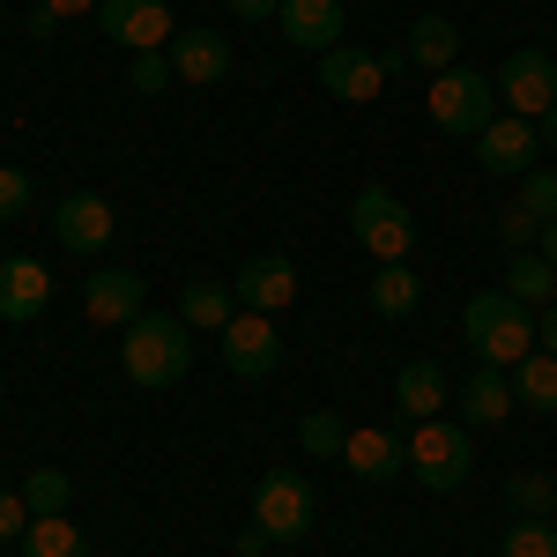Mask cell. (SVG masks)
<instances>
[{"label":"cell","mask_w":557,"mask_h":557,"mask_svg":"<svg viewBox=\"0 0 557 557\" xmlns=\"http://www.w3.org/2000/svg\"><path fill=\"white\" fill-rule=\"evenodd\" d=\"M475 469L469 454V424H446V417H431V424L409 431V475L424 483V491H461Z\"/></svg>","instance_id":"4"},{"label":"cell","mask_w":557,"mask_h":557,"mask_svg":"<svg viewBox=\"0 0 557 557\" xmlns=\"http://www.w3.org/2000/svg\"><path fill=\"white\" fill-rule=\"evenodd\" d=\"M535 253H543V260L557 268V223H543V246H535Z\"/></svg>","instance_id":"40"},{"label":"cell","mask_w":557,"mask_h":557,"mask_svg":"<svg viewBox=\"0 0 557 557\" xmlns=\"http://www.w3.org/2000/svg\"><path fill=\"white\" fill-rule=\"evenodd\" d=\"M461 335H469V349L491 372H513L520 357L535 349V312H528L513 290H475V298L461 305Z\"/></svg>","instance_id":"1"},{"label":"cell","mask_w":557,"mask_h":557,"mask_svg":"<svg viewBox=\"0 0 557 557\" xmlns=\"http://www.w3.org/2000/svg\"><path fill=\"white\" fill-rule=\"evenodd\" d=\"M127 83L141 89V97H157V89L172 83V52H134V60H127Z\"/></svg>","instance_id":"33"},{"label":"cell","mask_w":557,"mask_h":557,"mask_svg":"<svg viewBox=\"0 0 557 557\" xmlns=\"http://www.w3.org/2000/svg\"><path fill=\"white\" fill-rule=\"evenodd\" d=\"M498 238H506L513 253H535V246H543V215H528L520 201H513V209H498Z\"/></svg>","instance_id":"31"},{"label":"cell","mask_w":557,"mask_h":557,"mask_svg":"<svg viewBox=\"0 0 557 557\" xmlns=\"http://www.w3.org/2000/svg\"><path fill=\"white\" fill-rule=\"evenodd\" d=\"M215 343H223V364H231L238 380H268V372L283 364V335H275L268 312H231V327H223Z\"/></svg>","instance_id":"10"},{"label":"cell","mask_w":557,"mask_h":557,"mask_svg":"<svg viewBox=\"0 0 557 557\" xmlns=\"http://www.w3.org/2000/svg\"><path fill=\"white\" fill-rule=\"evenodd\" d=\"M349 238H357L372 260H409V246H417V215L401 209V194L364 186V194L349 201Z\"/></svg>","instance_id":"6"},{"label":"cell","mask_w":557,"mask_h":557,"mask_svg":"<svg viewBox=\"0 0 557 557\" xmlns=\"http://www.w3.org/2000/svg\"><path fill=\"white\" fill-rule=\"evenodd\" d=\"M231 290H238V312H268V320H275L283 305L298 298V268H290L283 253H260V260L238 268V283H231Z\"/></svg>","instance_id":"14"},{"label":"cell","mask_w":557,"mask_h":557,"mask_svg":"<svg viewBox=\"0 0 557 557\" xmlns=\"http://www.w3.org/2000/svg\"><path fill=\"white\" fill-rule=\"evenodd\" d=\"M535 134H543V141H550V149H557V104H550V112H543V120H535Z\"/></svg>","instance_id":"41"},{"label":"cell","mask_w":557,"mask_h":557,"mask_svg":"<svg viewBox=\"0 0 557 557\" xmlns=\"http://www.w3.org/2000/svg\"><path fill=\"white\" fill-rule=\"evenodd\" d=\"M506 290H513L520 305H557V268L543 253H513V268H506Z\"/></svg>","instance_id":"26"},{"label":"cell","mask_w":557,"mask_h":557,"mask_svg":"<svg viewBox=\"0 0 557 557\" xmlns=\"http://www.w3.org/2000/svg\"><path fill=\"white\" fill-rule=\"evenodd\" d=\"M231 312H238V290H223V283H201V275H194V283L178 290V320H186V327L223 335V327H231Z\"/></svg>","instance_id":"24"},{"label":"cell","mask_w":557,"mask_h":557,"mask_svg":"<svg viewBox=\"0 0 557 557\" xmlns=\"http://www.w3.org/2000/svg\"><path fill=\"white\" fill-rule=\"evenodd\" d=\"M45 305H52V275H45V260H0V320H38Z\"/></svg>","instance_id":"17"},{"label":"cell","mask_w":557,"mask_h":557,"mask_svg":"<svg viewBox=\"0 0 557 557\" xmlns=\"http://www.w3.org/2000/svg\"><path fill=\"white\" fill-rule=\"evenodd\" d=\"M23 528H30V506H23V491H0V543H23Z\"/></svg>","instance_id":"35"},{"label":"cell","mask_w":557,"mask_h":557,"mask_svg":"<svg viewBox=\"0 0 557 557\" xmlns=\"http://www.w3.org/2000/svg\"><path fill=\"white\" fill-rule=\"evenodd\" d=\"M513 401L535 409V417H557V357L550 349H528L513 364Z\"/></svg>","instance_id":"23"},{"label":"cell","mask_w":557,"mask_h":557,"mask_svg":"<svg viewBox=\"0 0 557 557\" xmlns=\"http://www.w3.org/2000/svg\"><path fill=\"white\" fill-rule=\"evenodd\" d=\"M23 209H30V172L23 164H0V223H15Z\"/></svg>","instance_id":"34"},{"label":"cell","mask_w":557,"mask_h":557,"mask_svg":"<svg viewBox=\"0 0 557 557\" xmlns=\"http://www.w3.org/2000/svg\"><path fill=\"white\" fill-rule=\"evenodd\" d=\"M498 97H506L513 120H543V112L557 104V60H550V52H535V45L506 52V67H498Z\"/></svg>","instance_id":"8"},{"label":"cell","mask_w":557,"mask_h":557,"mask_svg":"<svg viewBox=\"0 0 557 557\" xmlns=\"http://www.w3.org/2000/svg\"><path fill=\"white\" fill-rule=\"evenodd\" d=\"M83 312L97 320V327H127V320L149 312V283H141L134 268H97V275L83 283Z\"/></svg>","instance_id":"12"},{"label":"cell","mask_w":557,"mask_h":557,"mask_svg":"<svg viewBox=\"0 0 557 557\" xmlns=\"http://www.w3.org/2000/svg\"><path fill=\"white\" fill-rule=\"evenodd\" d=\"M52 238H60L67 253H104V246H112V201H104V194H67V201L52 209Z\"/></svg>","instance_id":"13"},{"label":"cell","mask_w":557,"mask_h":557,"mask_svg":"<svg viewBox=\"0 0 557 557\" xmlns=\"http://www.w3.org/2000/svg\"><path fill=\"white\" fill-rule=\"evenodd\" d=\"M454 401H461V424H469V431H491V424H506V417L520 409V401H513V372H491V364H483Z\"/></svg>","instance_id":"20"},{"label":"cell","mask_w":557,"mask_h":557,"mask_svg":"<svg viewBox=\"0 0 557 557\" xmlns=\"http://www.w3.org/2000/svg\"><path fill=\"white\" fill-rule=\"evenodd\" d=\"M535 349H550V357H557V305H543V320H535Z\"/></svg>","instance_id":"37"},{"label":"cell","mask_w":557,"mask_h":557,"mask_svg":"<svg viewBox=\"0 0 557 557\" xmlns=\"http://www.w3.org/2000/svg\"><path fill=\"white\" fill-rule=\"evenodd\" d=\"M0 8H8V0H0Z\"/></svg>","instance_id":"42"},{"label":"cell","mask_w":557,"mask_h":557,"mask_svg":"<svg viewBox=\"0 0 557 557\" xmlns=\"http://www.w3.org/2000/svg\"><path fill=\"white\" fill-rule=\"evenodd\" d=\"M520 209H528V215H543V223H557V172H550V164L520 172Z\"/></svg>","instance_id":"30"},{"label":"cell","mask_w":557,"mask_h":557,"mask_svg":"<svg viewBox=\"0 0 557 557\" xmlns=\"http://www.w3.org/2000/svg\"><path fill=\"white\" fill-rule=\"evenodd\" d=\"M164 52H172L178 83H223V75H231V38H223V30H178Z\"/></svg>","instance_id":"18"},{"label":"cell","mask_w":557,"mask_h":557,"mask_svg":"<svg viewBox=\"0 0 557 557\" xmlns=\"http://www.w3.org/2000/svg\"><path fill=\"white\" fill-rule=\"evenodd\" d=\"M535 149H543V134H535V120H491V127L475 134V164L491 178H520V172H535Z\"/></svg>","instance_id":"11"},{"label":"cell","mask_w":557,"mask_h":557,"mask_svg":"<svg viewBox=\"0 0 557 557\" xmlns=\"http://www.w3.org/2000/svg\"><path fill=\"white\" fill-rule=\"evenodd\" d=\"M298 446L312 454V461H343V446H349V424L335 417V409H312L298 424Z\"/></svg>","instance_id":"28"},{"label":"cell","mask_w":557,"mask_h":557,"mask_svg":"<svg viewBox=\"0 0 557 557\" xmlns=\"http://www.w3.org/2000/svg\"><path fill=\"white\" fill-rule=\"evenodd\" d=\"M424 104H431V127L438 134H483L498 120V83L483 67H446V75H431Z\"/></svg>","instance_id":"3"},{"label":"cell","mask_w":557,"mask_h":557,"mask_svg":"<svg viewBox=\"0 0 557 557\" xmlns=\"http://www.w3.org/2000/svg\"><path fill=\"white\" fill-rule=\"evenodd\" d=\"M506 498H513V513H520V520H543V513L557 506V491L543 483V475H513V491H506Z\"/></svg>","instance_id":"32"},{"label":"cell","mask_w":557,"mask_h":557,"mask_svg":"<svg viewBox=\"0 0 557 557\" xmlns=\"http://www.w3.org/2000/svg\"><path fill=\"white\" fill-rule=\"evenodd\" d=\"M97 23H104V38L127 45V52H164L178 38L172 0H97Z\"/></svg>","instance_id":"9"},{"label":"cell","mask_w":557,"mask_h":557,"mask_svg":"<svg viewBox=\"0 0 557 557\" xmlns=\"http://www.w3.org/2000/svg\"><path fill=\"white\" fill-rule=\"evenodd\" d=\"M394 67H409V60H401V52H357V45H335V52H320V89L343 97V104H372V97L394 83Z\"/></svg>","instance_id":"7"},{"label":"cell","mask_w":557,"mask_h":557,"mask_svg":"<svg viewBox=\"0 0 557 557\" xmlns=\"http://www.w3.org/2000/svg\"><path fill=\"white\" fill-rule=\"evenodd\" d=\"M446 401H454V380H446L431 357H409V364L394 372V409H401L409 424H431Z\"/></svg>","instance_id":"16"},{"label":"cell","mask_w":557,"mask_h":557,"mask_svg":"<svg viewBox=\"0 0 557 557\" xmlns=\"http://www.w3.org/2000/svg\"><path fill=\"white\" fill-rule=\"evenodd\" d=\"M23 506H30V520L67 513V506H75V483H67V469H30V475H23Z\"/></svg>","instance_id":"27"},{"label":"cell","mask_w":557,"mask_h":557,"mask_svg":"<svg viewBox=\"0 0 557 557\" xmlns=\"http://www.w3.org/2000/svg\"><path fill=\"white\" fill-rule=\"evenodd\" d=\"M23 557H89V543L67 513H45V520L23 528Z\"/></svg>","instance_id":"25"},{"label":"cell","mask_w":557,"mask_h":557,"mask_svg":"<svg viewBox=\"0 0 557 557\" xmlns=\"http://www.w3.org/2000/svg\"><path fill=\"white\" fill-rule=\"evenodd\" d=\"M275 23H283V38L298 45V52H312V60H320V52H335V45H343V0H283V15H275Z\"/></svg>","instance_id":"15"},{"label":"cell","mask_w":557,"mask_h":557,"mask_svg":"<svg viewBox=\"0 0 557 557\" xmlns=\"http://www.w3.org/2000/svg\"><path fill=\"white\" fill-rule=\"evenodd\" d=\"M120 364H127L134 386H178L194 364V327L178 312H141V320H127Z\"/></svg>","instance_id":"2"},{"label":"cell","mask_w":557,"mask_h":557,"mask_svg":"<svg viewBox=\"0 0 557 557\" xmlns=\"http://www.w3.org/2000/svg\"><path fill=\"white\" fill-rule=\"evenodd\" d=\"M52 30H60V15H52V8L38 0V8H30V38H52Z\"/></svg>","instance_id":"38"},{"label":"cell","mask_w":557,"mask_h":557,"mask_svg":"<svg viewBox=\"0 0 557 557\" xmlns=\"http://www.w3.org/2000/svg\"><path fill=\"white\" fill-rule=\"evenodd\" d=\"M417 298H424V275L409 260H372V312L380 320H409Z\"/></svg>","instance_id":"22"},{"label":"cell","mask_w":557,"mask_h":557,"mask_svg":"<svg viewBox=\"0 0 557 557\" xmlns=\"http://www.w3.org/2000/svg\"><path fill=\"white\" fill-rule=\"evenodd\" d=\"M253 520L268 528V543H305L312 520H320V498L298 469H268L253 483Z\"/></svg>","instance_id":"5"},{"label":"cell","mask_w":557,"mask_h":557,"mask_svg":"<svg viewBox=\"0 0 557 557\" xmlns=\"http://www.w3.org/2000/svg\"><path fill=\"white\" fill-rule=\"evenodd\" d=\"M343 461L349 475H364V483H386V475H401L409 469V438L401 431H349V446H343Z\"/></svg>","instance_id":"19"},{"label":"cell","mask_w":557,"mask_h":557,"mask_svg":"<svg viewBox=\"0 0 557 557\" xmlns=\"http://www.w3.org/2000/svg\"><path fill=\"white\" fill-rule=\"evenodd\" d=\"M454 52H461V30H454L446 15H417V23H409V45H401V60H409V67L446 75V67H461Z\"/></svg>","instance_id":"21"},{"label":"cell","mask_w":557,"mask_h":557,"mask_svg":"<svg viewBox=\"0 0 557 557\" xmlns=\"http://www.w3.org/2000/svg\"><path fill=\"white\" fill-rule=\"evenodd\" d=\"M231 15L238 23H268V15H283V0H231Z\"/></svg>","instance_id":"36"},{"label":"cell","mask_w":557,"mask_h":557,"mask_svg":"<svg viewBox=\"0 0 557 557\" xmlns=\"http://www.w3.org/2000/svg\"><path fill=\"white\" fill-rule=\"evenodd\" d=\"M52 15H97V0H45Z\"/></svg>","instance_id":"39"},{"label":"cell","mask_w":557,"mask_h":557,"mask_svg":"<svg viewBox=\"0 0 557 557\" xmlns=\"http://www.w3.org/2000/svg\"><path fill=\"white\" fill-rule=\"evenodd\" d=\"M498 557H557V528L550 520H513L506 543H498Z\"/></svg>","instance_id":"29"}]
</instances>
